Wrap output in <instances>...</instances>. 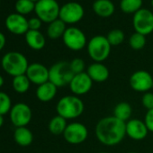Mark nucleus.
<instances>
[{
  "mask_svg": "<svg viewBox=\"0 0 153 153\" xmlns=\"http://www.w3.org/2000/svg\"><path fill=\"white\" fill-rule=\"evenodd\" d=\"M96 136L105 146L118 145L126 136L125 123L114 115L104 117L96 125Z\"/></svg>",
  "mask_w": 153,
  "mask_h": 153,
  "instance_id": "nucleus-1",
  "label": "nucleus"
},
{
  "mask_svg": "<svg viewBox=\"0 0 153 153\" xmlns=\"http://www.w3.org/2000/svg\"><path fill=\"white\" fill-rule=\"evenodd\" d=\"M85 109L83 101L79 97L75 95L65 96L61 97L56 105L58 115L65 118L66 120H72L79 117Z\"/></svg>",
  "mask_w": 153,
  "mask_h": 153,
  "instance_id": "nucleus-2",
  "label": "nucleus"
},
{
  "mask_svg": "<svg viewBox=\"0 0 153 153\" xmlns=\"http://www.w3.org/2000/svg\"><path fill=\"white\" fill-rule=\"evenodd\" d=\"M1 66L6 73L15 78L26 73L29 63L23 53L18 51H9L3 56Z\"/></svg>",
  "mask_w": 153,
  "mask_h": 153,
  "instance_id": "nucleus-3",
  "label": "nucleus"
},
{
  "mask_svg": "<svg viewBox=\"0 0 153 153\" xmlns=\"http://www.w3.org/2000/svg\"><path fill=\"white\" fill-rule=\"evenodd\" d=\"M75 74L70 68L69 62L59 61L49 68V81L58 88L68 86Z\"/></svg>",
  "mask_w": 153,
  "mask_h": 153,
  "instance_id": "nucleus-4",
  "label": "nucleus"
},
{
  "mask_svg": "<svg viewBox=\"0 0 153 153\" xmlns=\"http://www.w3.org/2000/svg\"><path fill=\"white\" fill-rule=\"evenodd\" d=\"M111 47L106 36L97 35L89 40L88 43V52L94 62H103L109 57Z\"/></svg>",
  "mask_w": 153,
  "mask_h": 153,
  "instance_id": "nucleus-5",
  "label": "nucleus"
},
{
  "mask_svg": "<svg viewBox=\"0 0 153 153\" xmlns=\"http://www.w3.org/2000/svg\"><path fill=\"white\" fill-rule=\"evenodd\" d=\"M60 7L56 0H39L35 3L34 12L42 22L51 24L59 19Z\"/></svg>",
  "mask_w": 153,
  "mask_h": 153,
  "instance_id": "nucleus-6",
  "label": "nucleus"
},
{
  "mask_svg": "<svg viewBox=\"0 0 153 153\" xmlns=\"http://www.w3.org/2000/svg\"><path fill=\"white\" fill-rule=\"evenodd\" d=\"M64 140L72 145L83 143L88 137V130L87 126L79 122L68 123L67 128L63 133Z\"/></svg>",
  "mask_w": 153,
  "mask_h": 153,
  "instance_id": "nucleus-7",
  "label": "nucleus"
},
{
  "mask_svg": "<svg viewBox=\"0 0 153 153\" xmlns=\"http://www.w3.org/2000/svg\"><path fill=\"white\" fill-rule=\"evenodd\" d=\"M135 33L148 35L153 32V13L145 8H141L133 15L132 19Z\"/></svg>",
  "mask_w": 153,
  "mask_h": 153,
  "instance_id": "nucleus-8",
  "label": "nucleus"
},
{
  "mask_svg": "<svg viewBox=\"0 0 153 153\" xmlns=\"http://www.w3.org/2000/svg\"><path fill=\"white\" fill-rule=\"evenodd\" d=\"M62 40L66 47L74 51H81L87 45L85 33L76 27L67 28L62 36Z\"/></svg>",
  "mask_w": 153,
  "mask_h": 153,
  "instance_id": "nucleus-9",
  "label": "nucleus"
},
{
  "mask_svg": "<svg viewBox=\"0 0 153 153\" xmlns=\"http://www.w3.org/2000/svg\"><path fill=\"white\" fill-rule=\"evenodd\" d=\"M84 16V8L78 2H68L60 7L59 18L66 25L79 23Z\"/></svg>",
  "mask_w": 153,
  "mask_h": 153,
  "instance_id": "nucleus-10",
  "label": "nucleus"
},
{
  "mask_svg": "<svg viewBox=\"0 0 153 153\" xmlns=\"http://www.w3.org/2000/svg\"><path fill=\"white\" fill-rule=\"evenodd\" d=\"M130 86L131 88L140 93L149 92L153 88V76L146 70H137L130 76Z\"/></svg>",
  "mask_w": 153,
  "mask_h": 153,
  "instance_id": "nucleus-11",
  "label": "nucleus"
},
{
  "mask_svg": "<svg viewBox=\"0 0 153 153\" xmlns=\"http://www.w3.org/2000/svg\"><path fill=\"white\" fill-rule=\"evenodd\" d=\"M12 123L17 127H25L31 122L33 113L30 106L25 103H17L12 106L9 113Z\"/></svg>",
  "mask_w": 153,
  "mask_h": 153,
  "instance_id": "nucleus-12",
  "label": "nucleus"
},
{
  "mask_svg": "<svg viewBox=\"0 0 153 153\" xmlns=\"http://www.w3.org/2000/svg\"><path fill=\"white\" fill-rule=\"evenodd\" d=\"M93 83L94 82L90 79V76L85 71L79 74H76L70 81L68 87L73 95L80 97L88 94L91 90Z\"/></svg>",
  "mask_w": 153,
  "mask_h": 153,
  "instance_id": "nucleus-13",
  "label": "nucleus"
},
{
  "mask_svg": "<svg viewBox=\"0 0 153 153\" xmlns=\"http://www.w3.org/2000/svg\"><path fill=\"white\" fill-rule=\"evenodd\" d=\"M25 75L31 83L37 86L49 81V68L41 63L35 62L29 64Z\"/></svg>",
  "mask_w": 153,
  "mask_h": 153,
  "instance_id": "nucleus-14",
  "label": "nucleus"
},
{
  "mask_svg": "<svg viewBox=\"0 0 153 153\" xmlns=\"http://www.w3.org/2000/svg\"><path fill=\"white\" fill-rule=\"evenodd\" d=\"M6 26L7 30L16 35L25 34L29 31L28 20L25 16L17 13L10 14L6 19Z\"/></svg>",
  "mask_w": 153,
  "mask_h": 153,
  "instance_id": "nucleus-15",
  "label": "nucleus"
},
{
  "mask_svg": "<svg viewBox=\"0 0 153 153\" xmlns=\"http://www.w3.org/2000/svg\"><path fill=\"white\" fill-rule=\"evenodd\" d=\"M126 135L133 140H144L149 130L144 123V121L139 119H130L125 123Z\"/></svg>",
  "mask_w": 153,
  "mask_h": 153,
  "instance_id": "nucleus-16",
  "label": "nucleus"
},
{
  "mask_svg": "<svg viewBox=\"0 0 153 153\" xmlns=\"http://www.w3.org/2000/svg\"><path fill=\"white\" fill-rule=\"evenodd\" d=\"M86 72L90 76L92 81L97 83L106 81L110 75L108 68L103 64V62H94L90 64Z\"/></svg>",
  "mask_w": 153,
  "mask_h": 153,
  "instance_id": "nucleus-17",
  "label": "nucleus"
},
{
  "mask_svg": "<svg viewBox=\"0 0 153 153\" xmlns=\"http://www.w3.org/2000/svg\"><path fill=\"white\" fill-rule=\"evenodd\" d=\"M58 88L51 81L45 82L38 86L36 89V97L41 102H50L57 95Z\"/></svg>",
  "mask_w": 153,
  "mask_h": 153,
  "instance_id": "nucleus-18",
  "label": "nucleus"
},
{
  "mask_svg": "<svg viewBox=\"0 0 153 153\" xmlns=\"http://www.w3.org/2000/svg\"><path fill=\"white\" fill-rule=\"evenodd\" d=\"M25 42L31 49L35 51L43 49L46 43L44 35L40 31L35 30H29L25 33Z\"/></svg>",
  "mask_w": 153,
  "mask_h": 153,
  "instance_id": "nucleus-19",
  "label": "nucleus"
},
{
  "mask_svg": "<svg viewBox=\"0 0 153 153\" xmlns=\"http://www.w3.org/2000/svg\"><path fill=\"white\" fill-rule=\"evenodd\" d=\"M114 5L111 0H96L93 3V10L100 17H110L114 13Z\"/></svg>",
  "mask_w": 153,
  "mask_h": 153,
  "instance_id": "nucleus-20",
  "label": "nucleus"
},
{
  "mask_svg": "<svg viewBox=\"0 0 153 153\" xmlns=\"http://www.w3.org/2000/svg\"><path fill=\"white\" fill-rule=\"evenodd\" d=\"M14 139L19 146L27 147L32 144L33 140V134L26 126L17 127L14 133Z\"/></svg>",
  "mask_w": 153,
  "mask_h": 153,
  "instance_id": "nucleus-21",
  "label": "nucleus"
},
{
  "mask_svg": "<svg viewBox=\"0 0 153 153\" xmlns=\"http://www.w3.org/2000/svg\"><path fill=\"white\" fill-rule=\"evenodd\" d=\"M66 29V24L59 18L49 24L47 28V34L50 39L56 40L63 36Z\"/></svg>",
  "mask_w": 153,
  "mask_h": 153,
  "instance_id": "nucleus-22",
  "label": "nucleus"
},
{
  "mask_svg": "<svg viewBox=\"0 0 153 153\" xmlns=\"http://www.w3.org/2000/svg\"><path fill=\"white\" fill-rule=\"evenodd\" d=\"M132 114V108L131 105L127 102H120L117 104L114 109V116L117 119L126 123L130 120Z\"/></svg>",
  "mask_w": 153,
  "mask_h": 153,
  "instance_id": "nucleus-23",
  "label": "nucleus"
},
{
  "mask_svg": "<svg viewBox=\"0 0 153 153\" xmlns=\"http://www.w3.org/2000/svg\"><path fill=\"white\" fill-rule=\"evenodd\" d=\"M68 123L67 120L59 115H56L49 123V131L51 133L54 135H60L64 133L66 128H67Z\"/></svg>",
  "mask_w": 153,
  "mask_h": 153,
  "instance_id": "nucleus-24",
  "label": "nucleus"
},
{
  "mask_svg": "<svg viewBox=\"0 0 153 153\" xmlns=\"http://www.w3.org/2000/svg\"><path fill=\"white\" fill-rule=\"evenodd\" d=\"M30 85H31V82L25 74L15 76L12 80V86H13L14 90L19 94L26 93L30 88Z\"/></svg>",
  "mask_w": 153,
  "mask_h": 153,
  "instance_id": "nucleus-25",
  "label": "nucleus"
},
{
  "mask_svg": "<svg viewBox=\"0 0 153 153\" xmlns=\"http://www.w3.org/2000/svg\"><path fill=\"white\" fill-rule=\"evenodd\" d=\"M142 0H121L120 8L125 14H135L141 9Z\"/></svg>",
  "mask_w": 153,
  "mask_h": 153,
  "instance_id": "nucleus-26",
  "label": "nucleus"
},
{
  "mask_svg": "<svg viewBox=\"0 0 153 153\" xmlns=\"http://www.w3.org/2000/svg\"><path fill=\"white\" fill-rule=\"evenodd\" d=\"M15 7L17 14L25 16L34 11L35 3L31 1V0H17Z\"/></svg>",
  "mask_w": 153,
  "mask_h": 153,
  "instance_id": "nucleus-27",
  "label": "nucleus"
},
{
  "mask_svg": "<svg viewBox=\"0 0 153 153\" xmlns=\"http://www.w3.org/2000/svg\"><path fill=\"white\" fill-rule=\"evenodd\" d=\"M129 44L131 48L135 51L141 50L146 44V36L138 33H134L129 39Z\"/></svg>",
  "mask_w": 153,
  "mask_h": 153,
  "instance_id": "nucleus-28",
  "label": "nucleus"
},
{
  "mask_svg": "<svg viewBox=\"0 0 153 153\" xmlns=\"http://www.w3.org/2000/svg\"><path fill=\"white\" fill-rule=\"evenodd\" d=\"M106 38L111 46H118L124 41V33L120 29H114L107 33Z\"/></svg>",
  "mask_w": 153,
  "mask_h": 153,
  "instance_id": "nucleus-29",
  "label": "nucleus"
},
{
  "mask_svg": "<svg viewBox=\"0 0 153 153\" xmlns=\"http://www.w3.org/2000/svg\"><path fill=\"white\" fill-rule=\"evenodd\" d=\"M12 109V101L10 97L5 93L0 91V114L5 115L10 113Z\"/></svg>",
  "mask_w": 153,
  "mask_h": 153,
  "instance_id": "nucleus-30",
  "label": "nucleus"
},
{
  "mask_svg": "<svg viewBox=\"0 0 153 153\" xmlns=\"http://www.w3.org/2000/svg\"><path fill=\"white\" fill-rule=\"evenodd\" d=\"M69 66L75 75L85 72V68H86L85 61L80 58H76V59H72L69 62Z\"/></svg>",
  "mask_w": 153,
  "mask_h": 153,
  "instance_id": "nucleus-31",
  "label": "nucleus"
},
{
  "mask_svg": "<svg viewBox=\"0 0 153 153\" xmlns=\"http://www.w3.org/2000/svg\"><path fill=\"white\" fill-rule=\"evenodd\" d=\"M141 104L147 110L153 109V93L146 92L141 97Z\"/></svg>",
  "mask_w": 153,
  "mask_h": 153,
  "instance_id": "nucleus-32",
  "label": "nucleus"
},
{
  "mask_svg": "<svg viewBox=\"0 0 153 153\" xmlns=\"http://www.w3.org/2000/svg\"><path fill=\"white\" fill-rule=\"evenodd\" d=\"M144 123H145L149 131L153 132V109L147 111L145 117H144Z\"/></svg>",
  "mask_w": 153,
  "mask_h": 153,
  "instance_id": "nucleus-33",
  "label": "nucleus"
},
{
  "mask_svg": "<svg viewBox=\"0 0 153 153\" xmlns=\"http://www.w3.org/2000/svg\"><path fill=\"white\" fill-rule=\"evenodd\" d=\"M42 21L38 17H33L30 20H28V25H29V30H35L39 31V29L42 26Z\"/></svg>",
  "mask_w": 153,
  "mask_h": 153,
  "instance_id": "nucleus-34",
  "label": "nucleus"
},
{
  "mask_svg": "<svg viewBox=\"0 0 153 153\" xmlns=\"http://www.w3.org/2000/svg\"><path fill=\"white\" fill-rule=\"evenodd\" d=\"M6 42H7V39H6L5 34L0 32V51L4 49V47L6 45Z\"/></svg>",
  "mask_w": 153,
  "mask_h": 153,
  "instance_id": "nucleus-35",
  "label": "nucleus"
},
{
  "mask_svg": "<svg viewBox=\"0 0 153 153\" xmlns=\"http://www.w3.org/2000/svg\"><path fill=\"white\" fill-rule=\"evenodd\" d=\"M4 122H5L4 115L0 114V127H2V126H3V124H4Z\"/></svg>",
  "mask_w": 153,
  "mask_h": 153,
  "instance_id": "nucleus-36",
  "label": "nucleus"
},
{
  "mask_svg": "<svg viewBox=\"0 0 153 153\" xmlns=\"http://www.w3.org/2000/svg\"><path fill=\"white\" fill-rule=\"evenodd\" d=\"M4 78H3V76H1V75H0V88H2L3 87V85H4Z\"/></svg>",
  "mask_w": 153,
  "mask_h": 153,
  "instance_id": "nucleus-37",
  "label": "nucleus"
},
{
  "mask_svg": "<svg viewBox=\"0 0 153 153\" xmlns=\"http://www.w3.org/2000/svg\"><path fill=\"white\" fill-rule=\"evenodd\" d=\"M31 1H33V2H34V3H36V2H38L39 0H31Z\"/></svg>",
  "mask_w": 153,
  "mask_h": 153,
  "instance_id": "nucleus-38",
  "label": "nucleus"
},
{
  "mask_svg": "<svg viewBox=\"0 0 153 153\" xmlns=\"http://www.w3.org/2000/svg\"><path fill=\"white\" fill-rule=\"evenodd\" d=\"M128 153H138V152H135V151H131V152H128Z\"/></svg>",
  "mask_w": 153,
  "mask_h": 153,
  "instance_id": "nucleus-39",
  "label": "nucleus"
},
{
  "mask_svg": "<svg viewBox=\"0 0 153 153\" xmlns=\"http://www.w3.org/2000/svg\"><path fill=\"white\" fill-rule=\"evenodd\" d=\"M151 6L153 7V0H151Z\"/></svg>",
  "mask_w": 153,
  "mask_h": 153,
  "instance_id": "nucleus-40",
  "label": "nucleus"
},
{
  "mask_svg": "<svg viewBox=\"0 0 153 153\" xmlns=\"http://www.w3.org/2000/svg\"><path fill=\"white\" fill-rule=\"evenodd\" d=\"M99 153H108V152H99Z\"/></svg>",
  "mask_w": 153,
  "mask_h": 153,
  "instance_id": "nucleus-41",
  "label": "nucleus"
}]
</instances>
